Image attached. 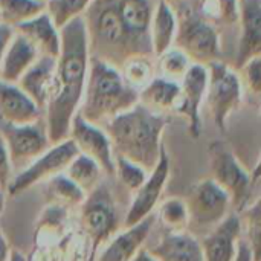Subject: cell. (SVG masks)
I'll return each mask as SVG.
<instances>
[{"instance_id":"cell-7","label":"cell","mask_w":261,"mask_h":261,"mask_svg":"<svg viewBox=\"0 0 261 261\" xmlns=\"http://www.w3.org/2000/svg\"><path fill=\"white\" fill-rule=\"evenodd\" d=\"M81 228L90 240V258L96 260L98 248L106 243L119 228V214L107 185L99 182V185L92 190L84 202L81 203L80 216Z\"/></svg>"},{"instance_id":"cell-32","label":"cell","mask_w":261,"mask_h":261,"mask_svg":"<svg viewBox=\"0 0 261 261\" xmlns=\"http://www.w3.org/2000/svg\"><path fill=\"white\" fill-rule=\"evenodd\" d=\"M237 73L243 87V92L249 93L255 101H260L261 95V55L248 60L237 67Z\"/></svg>"},{"instance_id":"cell-35","label":"cell","mask_w":261,"mask_h":261,"mask_svg":"<svg viewBox=\"0 0 261 261\" xmlns=\"http://www.w3.org/2000/svg\"><path fill=\"white\" fill-rule=\"evenodd\" d=\"M11 173H12V168H11L9 156H8L3 138L0 135V188L2 190L8 188V185L11 182Z\"/></svg>"},{"instance_id":"cell-28","label":"cell","mask_w":261,"mask_h":261,"mask_svg":"<svg viewBox=\"0 0 261 261\" xmlns=\"http://www.w3.org/2000/svg\"><path fill=\"white\" fill-rule=\"evenodd\" d=\"M154 64H156V75L177 83H180V80L185 76L188 69L193 66L188 55L176 46L154 57Z\"/></svg>"},{"instance_id":"cell-1","label":"cell","mask_w":261,"mask_h":261,"mask_svg":"<svg viewBox=\"0 0 261 261\" xmlns=\"http://www.w3.org/2000/svg\"><path fill=\"white\" fill-rule=\"evenodd\" d=\"M61 46L57 55L54 86L43 118L50 144L67 139L70 122L78 113L90 63L84 17L60 28Z\"/></svg>"},{"instance_id":"cell-40","label":"cell","mask_w":261,"mask_h":261,"mask_svg":"<svg viewBox=\"0 0 261 261\" xmlns=\"http://www.w3.org/2000/svg\"><path fill=\"white\" fill-rule=\"evenodd\" d=\"M8 261H26V260H24V257H23L20 252L12 251V252H9V258H8Z\"/></svg>"},{"instance_id":"cell-16","label":"cell","mask_w":261,"mask_h":261,"mask_svg":"<svg viewBox=\"0 0 261 261\" xmlns=\"http://www.w3.org/2000/svg\"><path fill=\"white\" fill-rule=\"evenodd\" d=\"M43 118V110L17 86L0 80V122L23 125Z\"/></svg>"},{"instance_id":"cell-41","label":"cell","mask_w":261,"mask_h":261,"mask_svg":"<svg viewBox=\"0 0 261 261\" xmlns=\"http://www.w3.org/2000/svg\"><path fill=\"white\" fill-rule=\"evenodd\" d=\"M153 2H159V0H153ZM161 2H167L170 5H179V3H184V2H193V0H161Z\"/></svg>"},{"instance_id":"cell-18","label":"cell","mask_w":261,"mask_h":261,"mask_svg":"<svg viewBox=\"0 0 261 261\" xmlns=\"http://www.w3.org/2000/svg\"><path fill=\"white\" fill-rule=\"evenodd\" d=\"M147 251L156 261H205L199 239L184 231L165 232Z\"/></svg>"},{"instance_id":"cell-39","label":"cell","mask_w":261,"mask_h":261,"mask_svg":"<svg viewBox=\"0 0 261 261\" xmlns=\"http://www.w3.org/2000/svg\"><path fill=\"white\" fill-rule=\"evenodd\" d=\"M132 261H156L151 255H150V252L147 251V249H139L138 252H136V255L132 258Z\"/></svg>"},{"instance_id":"cell-42","label":"cell","mask_w":261,"mask_h":261,"mask_svg":"<svg viewBox=\"0 0 261 261\" xmlns=\"http://www.w3.org/2000/svg\"><path fill=\"white\" fill-rule=\"evenodd\" d=\"M44 2H46V0H44Z\"/></svg>"},{"instance_id":"cell-34","label":"cell","mask_w":261,"mask_h":261,"mask_svg":"<svg viewBox=\"0 0 261 261\" xmlns=\"http://www.w3.org/2000/svg\"><path fill=\"white\" fill-rule=\"evenodd\" d=\"M162 223L170 231H182L187 228V208L182 199H170L161 208Z\"/></svg>"},{"instance_id":"cell-30","label":"cell","mask_w":261,"mask_h":261,"mask_svg":"<svg viewBox=\"0 0 261 261\" xmlns=\"http://www.w3.org/2000/svg\"><path fill=\"white\" fill-rule=\"evenodd\" d=\"M46 190L50 199L66 202L67 205H81L86 199V194L64 173L46 180Z\"/></svg>"},{"instance_id":"cell-25","label":"cell","mask_w":261,"mask_h":261,"mask_svg":"<svg viewBox=\"0 0 261 261\" xmlns=\"http://www.w3.org/2000/svg\"><path fill=\"white\" fill-rule=\"evenodd\" d=\"M124 80L138 92L156 76L154 57L148 54H135L124 60L119 66Z\"/></svg>"},{"instance_id":"cell-14","label":"cell","mask_w":261,"mask_h":261,"mask_svg":"<svg viewBox=\"0 0 261 261\" xmlns=\"http://www.w3.org/2000/svg\"><path fill=\"white\" fill-rule=\"evenodd\" d=\"M242 222L237 213H229L211 232L199 239L205 261H234L242 237Z\"/></svg>"},{"instance_id":"cell-17","label":"cell","mask_w":261,"mask_h":261,"mask_svg":"<svg viewBox=\"0 0 261 261\" xmlns=\"http://www.w3.org/2000/svg\"><path fill=\"white\" fill-rule=\"evenodd\" d=\"M55 57L40 55L35 63L21 75L17 86L44 112V107L50 98L55 73Z\"/></svg>"},{"instance_id":"cell-31","label":"cell","mask_w":261,"mask_h":261,"mask_svg":"<svg viewBox=\"0 0 261 261\" xmlns=\"http://www.w3.org/2000/svg\"><path fill=\"white\" fill-rule=\"evenodd\" d=\"M243 213V217H240L242 226H246V236L248 239H243L252 255L254 261H260V242H261V210L260 199L255 200L252 205H249Z\"/></svg>"},{"instance_id":"cell-13","label":"cell","mask_w":261,"mask_h":261,"mask_svg":"<svg viewBox=\"0 0 261 261\" xmlns=\"http://www.w3.org/2000/svg\"><path fill=\"white\" fill-rule=\"evenodd\" d=\"M168 176H170V158L167 148L164 147L156 167L148 173L145 182L135 191L136 193L135 199L124 220L125 228H130L139 223L147 216L153 214V210L158 205V200L161 199L162 191L167 185Z\"/></svg>"},{"instance_id":"cell-8","label":"cell","mask_w":261,"mask_h":261,"mask_svg":"<svg viewBox=\"0 0 261 261\" xmlns=\"http://www.w3.org/2000/svg\"><path fill=\"white\" fill-rule=\"evenodd\" d=\"M208 86L205 101L210 107L214 124L220 132L226 130L229 116L239 110L243 101V87L237 69L219 60L206 66Z\"/></svg>"},{"instance_id":"cell-20","label":"cell","mask_w":261,"mask_h":261,"mask_svg":"<svg viewBox=\"0 0 261 261\" xmlns=\"http://www.w3.org/2000/svg\"><path fill=\"white\" fill-rule=\"evenodd\" d=\"M153 223H154V216L150 214L145 219H142L139 223L118 234L101 252L98 261H132L136 252L145 243Z\"/></svg>"},{"instance_id":"cell-19","label":"cell","mask_w":261,"mask_h":261,"mask_svg":"<svg viewBox=\"0 0 261 261\" xmlns=\"http://www.w3.org/2000/svg\"><path fill=\"white\" fill-rule=\"evenodd\" d=\"M38 57L40 54L35 46L24 35L14 29L0 64V80L17 84L21 75L35 63Z\"/></svg>"},{"instance_id":"cell-26","label":"cell","mask_w":261,"mask_h":261,"mask_svg":"<svg viewBox=\"0 0 261 261\" xmlns=\"http://www.w3.org/2000/svg\"><path fill=\"white\" fill-rule=\"evenodd\" d=\"M44 9V0H0V23L17 28Z\"/></svg>"},{"instance_id":"cell-2","label":"cell","mask_w":261,"mask_h":261,"mask_svg":"<svg viewBox=\"0 0 261 261\" xmlns=\"http://www.w3.org/2000/svg\"><path fill=\"white\" fill-rule=\"evenodd\" d=\"M167 124L165 115L151 112L138 102L106 122L102 128L110 139L115 156L124 158L150 173L165 147L162 135Z\"/></svg>"},{"instance_id":"cell-6","label":"cell","mask_w":261,"mask_h":261,"mask_svg":"<svg viewBox=\"0 0 261 261\" xmlns=\"http://www.w3.org/2000/svg\"><path fill=\"white\" fill-rule=\"evenodd\" d=\"M184 202L187 208V229L196 239L205 237L232 213L229 196L213 179L193 185Z\"/></svg>"},{"instance_id":"cell-12","label":"cell","mask_w":261,"mask_h":261,"mask_svg":"<svg viewBox=\"0 0 261 261\" xmlns=\"http://www.w3.org/2000/svg\"><path fill=\"white\" fill-rule=\"evenodd\" d=\"M180 95L174 113L184 116L191 138L202 136V106L206 96L208 69L202 64H193L180 80Z\"/></svg>"},{"instance_id":"cell-3","label":"cell","mask_w":261,"mask_h":261,"mask_svg":"<svg viewBox=\"0 0 261 261\" xmlns=\"http://www.w3.org/2000/svg\"><path fill=\"white\" fill-rule=\"evenodd\" d=\"M139 102V92L122 76L119 67L90 57L87 81L78 115L87 122L104 125Z\"/></svg>"},{"instance_id":"cell-33","label":"cell","mask_w":261,"mask_h":261,"mask_svg":"<svg viewBox=\"0 0 261 261\" xmlns=\"http://www.w3.org/2000/svg\"><path fill=\"white\" fill-rule=\"evenodd\" d=\"M115 176L119 179V182L127 190L136 191L145 182L148 173L130 161L119 158V156H115Z\"/></svg>"},{"instance_id":"cell-38","label":"cell","mask_w":261,"mask_h":261,"mask_svg":"<svg viewBox=\"0 0 261 261\" xmlns=\"http://www.w3.org/2000/svg\"><path fill=\"white\" fill-rule=\"evenodd\" d=\"M8 258H9V248L0 229V261H8Z\"/></svg>"},{"instance_id":"cell-27","label":"cell","mask_w":261,"mask_h":261,"mask_svg":"<svg viewBox=\"0 0 261 261\" xmlns=\"http://www.w3.org/2000/svg\"><path fill=\"white\" fill-rule=\"evenodd\" d=\"M197 12L213 26L239 23V0H199Z\"/></svg>"},{"instance_id":"cell-24","label":"cell","mask_w":261,"mask_h":261,"mask_svg":"<svg viewBox=\"0 0 261 261\" xmlns=\"http://www.w3.org/2000/svg\"><path fill=\"white\" fill-rule=\"evenodd\" d=\"M64 174L87 196L92 190H95L99 185L101 176L104 173L95 161L78 153L67 165Z\"/></svg>"},{"instance_id":"cell-9","label":"cell","mask_w":261,"mask_h":261,"mask_svg":"<svg viewBox=\"0 0 261 261\" xmlns=\"http://www.w3.org/2000/svg\"><path fill=\"white\" fill-rule=\"evenodd\" d=\"M0 135L9 156L11 168L17 173L31 165L52 145L47 136L44 118L23 125L0 122Z\"/></svg>"},{"instance_id":"cell-11","label":"cell","mask_w":261,"mask_h":261,"mask_svg":"<svg viewBox=\"0 0 261 261\" xmlns=\"http://www.w3.org/2000/svg\"><path fill=\"white\" fill-rule=\"evenodd\" d=\"M80 154L95 161L102 173L109 177L115 176V154L110 139L101 125L87 122L78 113L70 122L69 136Z\"/></svg>"},{"instance_id":"cell-21","label":"cell","mask_w":261,"mask_h":261,"mask_svg":"<svg viewBox=\"0 0 261 261\" xmlns=\"http://www.w3.org/2000/svg\"><path fill=\"white\" fill-rule=\"evenodd\" d=\"M177 32V14L173 5L167 2H154L150 28H148V38L151 46L153 57L164 54L167 49L174 46Z\"/></svg>"},{"instance_id":"cell-15","label":"cell","mask_w":261,"mask_h":261,"mask_svg":"<svg viewBox=\"0 0 261 261\" xmlns=\"http://www.w3.org/2000/svg\"><path fill=\"white\" fill-rule=\"evenodd\" d=\"M237 67L261 55V0H239Z\"/></svg>"},{"instance_id":"cell-4","label":"cell","mask_w":261,"mask_h":261,"mask_svg":"<svg viewBox=\"0 0 261 261\" xmlns=\"http://www.w3.org/2000/svg\"><path fill=\"white\" fill-rule=\"evenodd\" d=\"M210 165L213 180L229 196L232 213H242L258 200L260 165L248 173L228 144L216 141L210 145Z\"/></svg>"},{"instance_id":"cell-36","label":"cell","mask_w":261,"mask_h":261,"mask_svg":"<svg viewBox=\"0 0 261 261\" xmlns=\"http://www.w3.org/2000/svg\"><path fill=\"white\" fill-rule=\"evenodd\" d=\"M12 34H14V28L0 23V64H2V60H3L6 46H8V43H9Z\"/></svg>"},{"instance_id":"cell-29","label":"cell","mask_w":261,"mask_h":261,"mask_svg":"<svg viewBox=\"0 0 261 261\" xmlns=\"http://www.w3.org/2000/svg\"><path fill=\"white\" fill-rule=\"evenodd\" d=\"M95 0H46V12L57 28H63L75 18L84 17Z\"/></svg>"},{"instance_id":"cell-23","label":"cell","mask_w":261,"mask_h":261,"mask_svg":"<svg viewBox=\"0 0 261 261\" xmlns=\"http://www.w3.org/2000/svg\"><path fill=\"white\" fill-rule=\"evenodd\" d=\"M180 95V84L156 75L147 86L139 90V104L151 112L167 115L174 112Z\"/></svg>"},{"instance_id":"cell-22","label":"cell","mask_w":261,"mask_h":261,"mask_svg":"<svg viewBox=\"0 0 261 261\" xmlns=\"http://www.w3.org/2000/svg\"><path fill=\"white\" fill-rule=\"evenodd\" d=\"M17 32L24 35L38 50L40 55H47V57H55L60 52L61 46V35H60V28L55 26L46 9L40 12L38 15L32 17L31 20L18 24L14 28Z\"/></svg>"},{"instance_id":"cell-37","label":"cell","mask_w":261,"mask_h":261,"mask_svg":"<svg viewBox=\"0 0 261 261\" xmlns=\"http://www.w3.org/2000/svg\"><path fill=\"white\" fill-rule=\"evenodd\" d=\"M234 261H254V255L248 246V243L240 239L239 240V245H237V254H236V258Z\"/></svg>"},{"instance_id":"cell-5","label":"cell","mask_w":261,"mask_h":261,"mask_svg":"<svg viewBox=\"0 0 261 261\" xmlns=\"http://www.w3.org/2000/svg\"><path fill=\"white\" fill-rule=\"evenodd\" d=\"M177 32L174 46L184 50L193 64L208 66L222 60V40L216 26L208 23L191 2L174 5Z\"/></svg>"},{"instance_id":"cell-10","label":"cell","mask_w":261,"mask_h":261,"mask_svg":"<svg viewBox=\"0 0 261 261\" xmlns=\"http://www.w3.org/2000/svg\"><path fill=\"white\" fill-rule=\"evenodd\" d=\"M78 154L75 144L67 138L61 142L52 144L41 156H38L31 165L15 174L8 185V193L11 196L20 194L29 187L40 182H46L50 177L66 171L67 165Z\"/></svg>"}]
</instances>
